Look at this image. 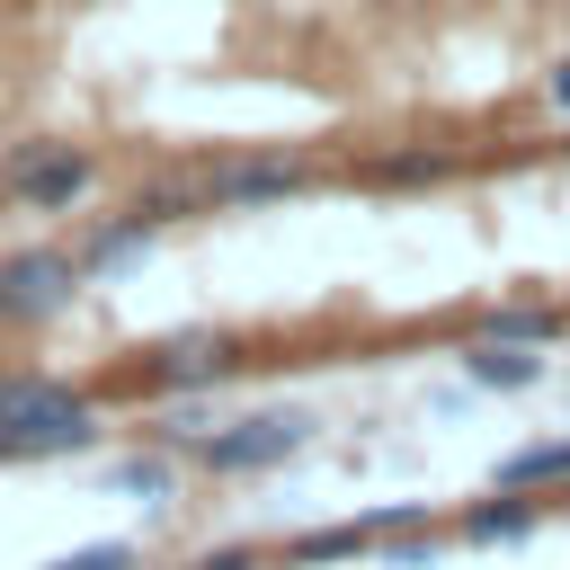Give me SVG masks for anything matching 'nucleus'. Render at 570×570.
<instances>
[{"mask_svg": "<svg viewBox=\"0 0 570 570\" xmlns=\"http://www.w3.org/2000/svg\"><path fill=\"white\" fill-rule=\"evenodd\" d=\"M303 187H321V160L312 151H285V142H249V151H223V160L196 169L205 214H258V205H285Z\"/></svg>", "mask_w": 570, "mask_h": 570, "instance_id": "obj_3", "label": "nucleus"}, {"mask_svg": "<svg viewBox=\"0 0 570 570\" xmlns=\"http://www.w3.org/2000/svg\"><path fill=\"white\" fill-rule=\"evenodd\" d=\"M240 365V338L232 330H178L160 347H142V392H205Z\"/></svg>", "mask_w": 570, "mask_h": 570, "instance_id": "obj_6", "label": "nucleus"}, {"mask_svg": "<svg viewBox=\"0 0 570 570\" xmlns=\"http://www.w3.org/2000/svg\"><path fill=\"white\" fill-rule=\"evenodd\" d=\"M98 187V151L71 134H18L0 142V196L18 214H80Z\"/></svg>", "mask_w": 570, "mask_h": 570, "instance_id": "obj_2", "label": "nucleus"}, {"mask_svg": "<svg viewBox=\"0 0 570 570\" xmlns=\"http://www.w3.org/2000/svg\"><path fill=\"white\" fill-rule=\"evenodd\" d=\"M365 543H374V534H365V517H356V525H321V534H294V543H285V561H294V570H312V561H356Z\"/></svg>", "mask_w": 570, "mask_h": 570, "instance_id": "obj_14", "label": "nucleus"}, {"mask_svg": "<svg viewBox=\"0 0 570 570\" xmlns=\"http://www.w3.org/2000/svg\"><path fill=\"white\" fill-rule=\"evenodd\" d=\"M98 445V392L9 365L0 374V463H36V454H80Z\"/></svg>", "mask_w": 570, "mask_h": 570, "instance_id": "obj_1", "label": "nucleus"}, {"mask_svg": "<svg viewBox=\"0 0 570 570\" xmlns=\"http://www.w3.org/2000/svg\"><path fill=\"white\" fill-rule=\"evenodd\" d=\"M356 178H365V187H436V178H454V151L401 142V151H374V160H365Z\"/></svg>", "mask_w": 570, "mask_h": 570, "instance_id": "obj_11", "label": "nucleus"}, {"mask_svg": "<svg viewBox=\"0 0 570 570\" xmlns=\"http://www.w3.org/2000/svg\"><path fill=\"white\" fill-rule=\"evenodd\" d=\"M125 214H134L142 232H169V223L205 214V196H196V178H151V187H134V196H125Z\"/></svg>", "mask_w": 570, "mask_h": 570, "instance_id": "obj_13", "label": "nucleus"}, {"mask_svg": "<svg viewBox=\"0 0 570 570\" xmlns=\"http://www.w3.org/2000/svg\"><path fill=\"white\" fill-rule=\"evenodd\" d=\"M561 330H570V312L543 303V294H508V303H490L472 321V338H508V347H552Z\"/></svg>", "mask_w": 570, "mask_h": 570, "instance_id": "obj_8", "label": "nucleus"}, {"mask_svg": "<svg viewBox=\"0 0 570 570\" xmlns=\"http://www.w3.org/2000/svg\"><path fill=\"white\" fill-rule=\"evenodd\" d=\"M80 258L62 240H27V249H0V321L9 330H45L80 303Z\"/></svg>", "mask_w": 570, "mask_h": 570, "instance_id": "obj_4", "label": "nucleus"}, {"mask_svg": "<svg viewBox=\"0 0 570 570\" xmlns=\"http://www.w3.org/2000/svg\"><path fill=\"white\" fill-rule=\"evenodd\" d=\"M534 525H543V499L490 490V499H472V508L454 517V543H534Z\"/></svg>", "mask_w": 570, "mask_h": 570, "instance_id": "obj_7", "label": "nucleus"}, {"mask_svg": "<svg viewBox=\"0 0 570 570\" xmlns=\"http://www.w3.org/2000/svg\"><path fill=\"white\" fill-rule=\"evenodd\" d=\"M463 374L481 392H534L543 383V347H508V338H463Z\"/></svg>", "mask_w": 570, "mask_h": 570, "instance_id": "obj_9", "label": "nucleus"}, {"mask_svg": "<svg viewBox=\"0 0 570 570\" xmlns=\"http://www.w3.org/2000/svg\"><path fill=\"white\" fill-rule=\"evenodd\" d=\"M543 98H552V107H561V116H570V53H561V62H552V71H543Z\"/></svg>", "mask_w": 570, "mask_h": 570, "instance_id": "obj_18", "label": "nucleus"}, {"mask_svg": "<svg viewBox=\"0 0 570 570\" xmlns=\"http://www.w3.org/2000/svg\"><path fill=\"white\" fill-rule=\"evenodd\" d=\"M45 570H142V552H134V543H80V552H62V561H45Z\"/></svg>", "mask_w": 570, "mask_h": 570, "instance_id": "obj_16", "label": "nucleus"}, {"mask_svg": "<svg viewBox=\"0 0 570 570\" xmlns=\"http://www.w3.org/2000/svg\"><path fill=\"white\" fill-rule=\"evenodd\" d=\"M116 490H134V499H169V490H178V463H169L160 445H151V454H125V463H116Z\"/></svg>", "mask_w": 570, "mask_h": 570, "instance_id": "obj_15", "label": "nucleus"}, {"mask_svg": "<svg viewBox=\"0 0 570 570\" xmlns=\"http://www.w3.org/2000/svg\"><path fill=\"white\" fill-rule=\"evenodd\" d=\"M499 490H570V436H534L499 463Z\"/></svg>", "mask_w": 570, "mask_h": 570, "instance_id": "obj_12", "label": "nucleus"}, {"mask_svg": "<svg viewBox=\"0 0 570 570\" xmlns=\"http://www.w3.org/2000/svg\"><path fill=\"white\" fill-rule=\"evenodd\" d=\"M187 570H258V552H249V543H223V552H205V561H187Z\"/></svg>", "mask_w": 570, "mask_h": 570, "instance_id": "obj_17", "label": "nucleus"}, {"mask_svg": "<svg viewBox=\"0 0 570 570\" xmlns=\"http://www.w3.org/2000/svg\"><path fill=\"white\" fill-rule=\"evenodd\" d=\"M151 240H160V232H142L134 214H107V223H89V232L71 240V258H80V276H116V267H134Z\"/></svg>", "mask_w": 570, "mask_h": 570, "instance_id": "obj_10", "label": "nucleus"}, {"mask_svg": "<svg viewBox=\"0 0 570 570\" xmlns=\"http://www.w3.org/2000/svg\"><path fill=\"white\" fill-rule=\"evenodd\" d=\"M303 445H312V419H303V410H249V419H232V428H205L187 454H196V472L240 481V472H276V463H294Z\"/></svg>", "mask_w": 570, "mask_h": 570, "instance_id": "obj_5", "label": "nucleus"}]
</instances>
